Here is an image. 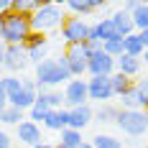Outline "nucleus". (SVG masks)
Wrapping results in <instances>:
<instances>
[{"label": "nucleus", "mask_w": 148, "mask_h": 148, "mask_svg": "<svg viewBox=\"0 0 148 148\" xmlns=\"http://www.w3.org/2000/svg\"><path fill=\"white\" fill-rule=\"evenodd\" d=\"M92 120H95V110L89 105H82V107H72L69 110V128L72 130H79L82 133Z\"/></svg>", "instance_id": "nucleus-13"}, {"label": "nucleus", "mask_w": 148, "mask_h": 148, "mask_svg": "<svg viewBox=\"0 0 148 148\" xmlns=\"http://www.w3.org/2000/svg\"><path fill=\"white\" fill-rule=\"evenodd\" d=\"M61 23H64V13H61L59 3H49V0H44L41 8L31 15V28L36 31V33H44V36L49 33V31L61 28Z\"/></svg>", "instance_id": "nucleus-3"}, {"label": "nucleus", "mask_w": 148, "mask_h": 148, "mask_svg": "<svg viewBox=\"0 0 148 148\" xmlns=\"http://www.w3.org/2000/svg\"><path fill=\"white\" fill-rule=\"evenodd\" d=\"M120 105H123L120 110H146L148 102L140 97V92H138V89H130L125 97H120Z\"/></svg>", "instance_id": "nucleus-22"}, {"label": "nucleus", "mask_w": 148, "mask_h": 148, "mask_svg": "<svg viewBox=\"0 0 148 148\" xmlns=\"http://www.w3.org/2000/svg\"><path fill=\"white\" fill-rule=\"evenodd\" d=\"M92 31H95V36H97L102 44H105V41H112V38H120L110 18H102V21H97V23L92 26Z\"/></svg>", "instance_id": "nucleus-19"}, {"label": "nucleus", "mask_w": 148, "mask_h": 148, "mask_svg": "<svg viewBox=\"0 0 148 148\" xmlns=\"http://www.w3.org/2000/svg\"><path fill=\"white\" fill-rule=\"evenodd\" d=\"M49 112H51V110H49V107H46V105L41 102L38 97H36V102H33V107L28 110V120L38 125V123H44V120H46V115H49Z\"/></svg>", "instance_id": "nucleus-28"}, {"label": "nucleus", "mask_w": 148, "mask_h": 148, "mask_svg": "<svg viewBox=\"0 0 148 148\" xmlns=\"http://www.w3.org/2000/svg\"><path fill=\"white\" fill-rule=\"evenodd\" d=\"M87 72L89 77H110V74H115V59L107 56L102 49H97L87 59Z\"/></svg>", "instance_id": "nucleus-8"}, {"label": "nucleus", "mask_w": 148, "mask_h": 148, "mask_svg": "<svg viewBox=\"0 0 148 148\" xmlns=\"http://www.w3.org/2000/svg\"><path fill=\"white\" fill-rule=\"evenodd\" d=\"M15 135H18V140L23 143V146H38L44 138H41V128L36 125V123H31V120H23L21 125H15Z\"/></svg>", "instance_id": "nucleus-12"}, {"label": "nucleus", "mask_w": 148, "mask_h": 148, "mask_svg": "<svg viewBox=\"0 0 148 148\" xmlns=\"http://www.w3.org/2000/svg\"><path fill=\"white\" fill-rule=\"evenodd\" d=\"M38 100H41L49 110H61V105H64V95L56 92V89H41V92H38Z\"/></svg>", "instance_id": "nucleus-23"}, {"label": "nucleus", "mask_w": 148, "mask_h": 148, "mask_svg": "<svg viewBox=\"0 0 148 148\" xmlns=\"http://www.w3.org/2000/svg\"><path fill=\"white\" fill-rule=\"evenodd\" d=\"M143 64H146V66H148V49H146V51H143Z\"/></svg>", "instance_id": "nucleus-43"}, {"label": "nucleus", "mask_w": 148, "mask_h": 148, "mask_svg": "<svg viewBox=\"0 0 148 148\" xmlns=\"http://www.w3.org/2000/svg\"><path fill=\"white\" fill-rule=\"evenodd\" d=\"M21 89V77H13V74H8V77H3L0 79V92L5 95V97H10L13 92Z\"/></svg>", "instance_id": "nucleus-29"}, {"label": "nucleus", "mask_w": 148, "mask_h": 148, "mask_svg": "<svg viewBox=\"0 0 148 148\" xmlns=\"http://www.w3.org/2000/svg\"><path fill=\"white\" fill-rule=\"evenodd\" d=\"M102 51L107 56H112V59H118L125 54V49H123V38H112V41H105L102 44Z\"/></svg>", "instance_id": "nucleus-32"}, {"label": "nucleus", "mask_w": 148, "mask_h": 148, "mask_svg": "<svg viewBox=\"0 0 148 148\" xmlns=\"http://www.w3.org/2000/svg\"><path fill=\"white\" fill-rule=\"evenodd\" d=\"M28 54H26V46H5V61L3 66L8 72H23L28 66Z\"/></svg>", "instance_id": "nucleus-11"}, {"label": "nucleus", "mask_w": 148, "mask_h": 148, "mask_svg": "<svg viewBox=\"0 0 148 148\" xmlns=\"http://www.w3.org/2000/svg\"><path fill=\"white\" fill-rule=\"evenodd\" d=\"M26 54H28V61L31 64H41L46 59V54H49V46H26Z\"/></svg>", "instance_id": "nucleus-31"}, {"label": "nucleus", "mask_w": 148, "mask_h": 148, "mask_svg": "<svg viewBox=\"0 0 148 148\" xmlns=\"http://www.w3.org/2000/svg\"><path fill=\"white\" fill-rule=\"evenodd\" d=\"M8 10H13V0H0V15Z\"/></svg>", "instance_id": "nucleus-37"}, {"label": "nucleus", "mask_w": 148, "mask_h": 148, "mask_svg": "<svg viewBox=\"0 0 148 148\" xmlns=\"http://www.w3.org/2000/svg\"><path fill=\"white\" fill-rule=\"evenodd\" d=\"M0 148H13V140H10V135L3 133V130H0Z\"/></svg>", "instance_id": "nucleus-35"}, {"label": "nucleus", "mask_w": 148, "mask_h": 148, "mask_svg": "<svg viewBox=\"0 0 148 148\" xmlns=\"http://www.w3.org/2000/svg\"><path fill=\"white\" fill-rule=\"evenodd\" d=\"M64 105L66 110L72 107H82V105H89V95H87V79H69L64 84Z\"/></svg>", "instance_id": "nucleus-7"}, {"label": "nucleus", "mask_w": 148, "mask_h": 148, "mask_svg": "<svg viewBox=\"0 0 148 148\" xmlns=\"http://www.w3.org/2000/svg\"><path fill=\"white\" fill-rule=\"evenodd\" d=\"M69 79H74V77L69 72V64H66L64 54L56 56V59H44L36 66V77H33L38 92L41 89H54V87H59V84H66Z\"/></svg>", "instance_id": "nucleus-1"}, {"label": "nucleus", "mask_w": 148, "mask_h": 148, "mask_svg": "<svg viewBox=\"0 0 148 148\" xmlns=\"http://www.w3.org/2000/svg\"><path fill=\"white\" fill-rule=\"evenodd\" d=\"M140 148H148V143H146V146H140Z\"/></svg>", "instance_id": "nucleus-44"}, {"label": "nucleus", "mask_w": 148, "mask_h": 148, "mask_svg": "<svg viewBox=\"0 0 148 148\" xmlns=\"http://www.w3.org/2000/svg\"><path fill=\"white\" fill-rule=\"evenodd\" d=\"M118 115H120V107H118V105L105 102V105H100V110L95 112V120H100V123H115Z\"/></svg>", "instance_id": "nucleus-25"}, {"label": "nucleus", "mask_w": 148, "mask_h": 148, "mask_svg": "<svg viewBox=\"0 0 148 148\" xmlns=\"http://www.w3.org/2000/svg\"><path fill=\"white\" fill-rule=\"evenodd\" d=\"M44 128L56 130V133H61L64 128H69V110H66V107H61V110H51V112L46 115V120H44Z\"/></svg>", "instance_id": "nucleus-15"}, {"label": "nucleus", "mask_w": 148, "mask_h": 148, "mask_svg": "<svg viewBox=\"0 0 148 148\" xmlns=\"http://www.w3.org/2000/svg\"><path fill=\"white\" fill-rule=\"evenodd\" d=\"M110 84H112V92H115V97H125L130 89H135V82L130 79V77H125V74H110Z\"/></svg>", "instance_id": "nucleus-18"}, {"label": "nucleus", "mask_w": 148, "mask_h": 148, "mask_svg": "<svg viewBox=\"0 0 148 148\" xmlns=\"http://www.w3.org/2000/svg\"><path fill=\"white\" fill-rule=\"evenodd\" d=\"M138 5H140V0H128V3L123 5V10H125V13H133Z\"/></svg>", "instance_id": "nucleus-36"}, {"label": "nucleus", "mask_w": 148, "mask_h": 148, "mask_svg": "<svg viewBox=\"0 0 148 148\" xmlns=\"http://www.w3.org/2000/svg\"><path fill=\"white\" fill-rule=\"evenodd\" d=\"M31 33H33L31 15L15 13V10H8L0 15V41L5 46H23Z\"/></svg>", "instance_id": "nucleus-2"}, {"label": "nucleus", "mask_w": 148, "mask_h": 148, "mask_svg": "<svg viewBox=\"0 0 148 148\" xmlns=\"http://www.w3.org/2000/svg\"><path fill=\"white\" fill-rule=\"evenodd\" d=\"M82 140H84V138H82L79 130L64 128V130L59 133V143H56V146H59V148H79V146H82Z\"/></svg>", "instance_id": "nucleus-20"}, {"label": "nucleus", "mask_w": 148, "mask_h": 148, "mask_svg": "<svg viewBox=\"0 0 148 148\" xmlns=\"http://www.w3.org/2000/svg\"><path fill=\"white\" fill-rule=\"evenodd\" d=\"M61 5H66L77 18H82V15H89L95 10H100V8H105L107 3H97V0H64Z\"/></svg>", "instance_id": "nucleus-14"}, {"label": "nucleus", "mask_w": 148, "mask_h": 148, "mask_svg": "<svg viewBox=\"0 0 148 148\" xmlns=\"http://www.w3.org/2000/svg\"><path fill=\"white\" fill-rule=\"evenodd\" d=\"M130 18H133V28H135V33L146 31V28H148V3H140V5L135 8L133 13H130Z\"/></svg>", "instance_id": "nucleus-24"}, {"label": "nucleus", "mask_w": 148, "mask_h": 148, "mask_svg": "<svg viewBox=\"0 0 148 148\" xmlns=\"http://www.w3.org/2000/svg\"><path fill=\"white\" fill-rule=\"evenodd\" d=\"M3 61H5V44L0 41V66H3Z\"/></svg>", "instance_id": "nucleus-40"}, {"label": "nucleus", "mask_w": 148, "mask_h": 148, "mask_svg": "<svg viewBox=\"0 0 148 148\" xmlns=\"http://www.w3.org/2000/svg\"><path fill=\"white\" fill-rule=\"evenodd\" d=\"M64 56H66V64H69V72H72V77H82V74H87L89 51L84 49V44H82V46H66Z\"/></svg>", "instance_id": "nucleus-10"}, {"label": "nucleus", "mask_w": 148, "mask_h": 148, "mask_svg": "<svg viewBox=\"0 0 148 148\" xmlns=\"http://www.w3.org/2000/svg\"><path fill=\"white\" fill-rule=\"evenodd\" d=\"M0 123H5V125H21V123H23V110L8 105V107L0 112Z\"/></svg>", "instance_id": "nucleus-27"}, {"label": "nucleus", "mask_w": 148, "mask_h": 148, "mask_svg": "<svg viewBox=\"0 0 148 148\" xmlns=\"http://www.w3.org/2000/svg\"><path fill=\"white\" fill-rule=\"evenodd\" d=\"M23 46H49V38H46L44 33H36V31H33V33L28 36V41H26Z\"/></svg>", "instance_id": "nucleus-33"}, {"label": "nucleus", "mask_w": 148, "mask_h": 148, "mask_svg": "<svg viewBox=\"0 0 148 148\" xmlns=\"http://www.w3.org/2000/svg\"><path fill=\"white\" fill-rule=\"evenodd\" d=\"M5 107H8V97H5V95H3V92H0V112H3V110H5Z\"/></svg>", "instance_id": "nucleus-39"}, {"label": "nucleus", "mask_w": 148, "mask_h": 148, "mask_svg": "<svg viewBox=\"0 0 148 148\" xmlns=\"http://www.w3.org/2000/svg\"><path fill=\"white\" fill-rule=\"evenodd\" d=\"M87 36H89V23L84 18H77V15L64 18V23H61V38H64L66 46H82L87 41Z\"/></svg>", "instance_id": "nucleus-5"}, {"label": "nucleus", "mask_w": 148, "mask_h": 148, "mask_svg": "<svg viewBox=\"0 0 148 148\" xmlns=\"http://www.w3.org/2000/svg\"><path fill=\"white\" fill-rule=\"evenodd\" d=\"M87 95H89V100H95L100 105L110 102L115 97L112 84H110V77H89L87 79Z\"/></svg>", "instance_id": "nucleus-9"}, {"label": "nucleus", "mask_w": 148, "mask_h": 148, "mask_svg": "<svg viewBox=\"0 0 148 148\" xmlns=\"http://www.w3.org/2000/svg\"><path fill=\"white\" fill-rule=\"evenodd\" d=\"M135 89L140 92V97H143V100L148 102V74L143 77V79H138V82H135Z\"/></svg>", "instance_id": "nucleus-34"}, {"label": "nucleus", "mask_w": 148, "mask_h": 148, "mask_svg": "<svg viewBox=\"0 0 148 148\" xmlns=\"http://www.w3.org/2000/svg\"><path fill=\"white\" fill-rule=\"evenodd\" d=\"M33 148H56V146H51V143H46V140H41L38 146H33Z\"/></svg>", "instance_id": "nucleus-41"}, {"label": "nucleus", "mask_w": 148, "mask_h": 148, "mask_svg": "<svg viewBox=\"0 0 148 148\" xmlns=\"http://www.w3.org/2000/svg\"><path fill=\"white\" fill-rule=\"evenodd\" d=\"M123 49H125V54L128 56H135V59H140L143 56V41H140V36L138 33H130V36H125L123 38Z\"/></svg>", "instance_id": "nucleus-21"}, {"label": "nucleus", "mask_w": 148, "mask_h": 148, "mask_svg": "<svg viewBox=\"0 0 148 148\" xmlns=\"http://www.w3.org/2000/svg\"><path fill=\"white\" fill-rule=\"evenodd\" d=\"M138 36H140V41H143V49H148V28H146V31H140Z\"/></svg>", "instance_id": "nucleus-38"}, {"label": "nucleus", "mask_w": 148, "mask_h": 148, "mask_svg": "<svg viewBox=\"0 0 148 148\" xmlns=\"http://www.w3.org/2000/svg\"><path fill=\"white\" fill-rule=\"evenodd\" d=\"M79 148H92V140H82V146Z\"/></svg>", "instance_id": "nucleus-42"}, {"label": "nucleus", "mask_w": 148, "mask_h": 148, "mask_svg": "<svg viewBox=\"0 0 148 148\" xmlns=\"http://www.w3.org/2000/svg\"><path fill=\"white\" fill-rule=\"evenodd\" d=\"M115 72H120V74H125V77L133 79V77H138V72H140V59L123 54V56L115 59Z\"/></svg>", "instance_id": "nucleus-17"}, {"label": "nucleus", "mask_w": 148, "mask_h": 148, "mask_svg": "<svg viewBox=\"0 0 148 148\" xmlns=\"http://www.w3.org/2000/svg\"><path fill=\"white\" fill-rule=\"evenodd\" d=\"M44 0H13V10L15 13H23V15H33L38 8H41Z\"/></svg>", "instance_id": "nucleus-26"}, {"label": "nucleus", "mask_w": 148, "mask_h": 148, "mask_svg": "<svg viewBox=\"0 0 148 148\" xmlns=\"http://www.w3.org/2000/svg\"><path fill=\"white\" fill-rule=\"evenodd\" d=\"M110 21H112V26H115V31H118V36H120V38H125V36L135 33L130 13H125V10H118V13H112V15H110Z\"/></svg>", "instance_id": "nucleus-16"}, {"label": "nucleus", "mask_w": 148, "mask_h": 148, "mask_svg": "<svg viewBox=\"0 0 148 148\" xmlns=\"http://www.w3.org/2000/svg\"><path fill=\"white\" fill-rule=\"evenodd\" d=\"M118 128L130 138H140L148 130V112L143 110H120L118 115Z\"/></svg>", "instance_id": "nucleus-4"}, {"label": "nucleus", "mask_w": 148, "mask_h": 148, "mask_svg": "<svg viewBox=\"0 0 148 148\" xmlns=\"http://www.w3.org/2000/svg\"><path fill=\"white\" fill-rule=\"evenodd\" d=\"M92 148H123V143H120L118 138H112V135H95L92 138Z\"/></svg>", "instance_id": "nucleus-30"}, {"label": "nucleus", "mask_w": 148, "mask_h": 148, "mask_svg": "<svg viewBox=\"0 0 148 148\" xmlns=\"http://www.w3.org/2000/svg\"><path fill=\"white\" fill-rule=\"evenodd\" d=\"M36 97H38V87H36V82L33 79H23L21 77V89L13 92L10 97H8V105L10 107H18V110H31L33 102H36Z\"/></svg>", "instance_id": "nucleus-6"}]
</instances>
